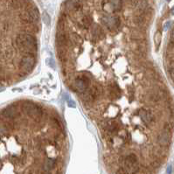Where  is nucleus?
I'll list each match as a JSON object with an SVG mask.
<instances>
[{
  "label": "nucleus",
  "mask_w": 174,
  "mask_h": 174,
  "mask_svg": "<svg viewBox=\"0 0 174 174\" xmlns=\"http://www.w3.org/2000/svg\"><path fill=\"white\" fill-rule=\"evenodd\" d=\"M123 166L117 172V174H135L139 170L138 157L135 154H129L123 158Z\"/></svg>",
  "instance_id": "nucleus-1"
},
{
  "label": "nucleus",
  "mask_w": 174,
  "mask_h": 174,
  "mask_svg": "<svg viewBox=\"0 0 174 174\" xmlns=\"http://www.w3.org/2000/svg\"><path fill=\"white\" fill-rule=\"evenodd\" d=\"M16 45L18 47L30 53H36L38 50L37 41L32 35L19 34L16 38Z\"/></svg>",
  "instance_id": "nucleus-2"
},
{
  "label": "nucleus",
  "mask_w": 174,
  "mask_h": 174,
  "mask_svg": "<svg viewBox=\"0 0 174 174\" xmlns=\"http://www.w3.org/2000/svg\"><path fill=\"white\" fill-rule=\"evenodd\" d=\"M89 83H90V77L83 73L76 77L73 82V87L71 88L73 89V91H77L78 93L83 94L88 90Z\"/></svg>",
  "instance_id": "nucleus-3"
},
{
  "label": "nucleus",
  "mask_w": 174,
  "mask_h": 174,
  "mask_svg": "<svg viewBox=\"0 0 174 174\" xmlns=\"http://www.w3.org/2000/svg\"><path fill=\"white\" fill-rule=\"evenodd\" d=\"M102 22L109 31H116L121 26V20L116 16L105 15L102 18Z\"/></svg>",
  "instance_id": "nucleus-4"
},
{
  "label": "nucleus",
  "mask_w": 174,
  "mask_h": 174,
  "mask_svg": "<svg viewBox=\"0 0 174 174\" xmlns=\"http://www.w3.org/2000/svg\"><path fill=\"white\" fill-rule=\"evenodd\" d=\"M122 1H103V9L106 12L111 13V12H116L121 11L122 9Z\"/></svg>",
  "instance_id": "nucleus-5"
},
{
  "label": "nucleus",
  "mask_w": 174,
  "mask_h": 174,
  "mask_svg": "<svg viewBox=\"0 0 174 174\" xmlns=\"http://www.w3.org/2000/svg\"><path fill=\"white\" fill-rule=\"evenodd\" d=\"M35 65V60L33 56H30V55H26V56H24L21 61H20V68L23 70L25 72V74L27 73V72L31 71V70L34 68Z\"/></svg>",
  "instance_id": "nucleus-6"
},
{
  "label": "nucleus",
  "mask_w": 174,
  "mask_h": 174,
  "mask_svg": "<svg viewBox=\"0 0 174 174\" xmlns=\"http://www.w3.org/2000/svg\"><path fill=\"white\" fill-rule=\"evenodd\" d=\"M23 108L26 113L32 117H39L42 115V110L38 105L34 103H25L23 105Z\"/></svg>",
  "instance_id": "nucleus-7"
},
{
  "label": "nucleus",
  "mask_w": 174,
  "mask_h": 174,
  "mask_svg": "<svg viewBox=\"0 0 174 174\" xmlns=\"http://www.w3.org/2000/svg\"><path fill=\"white\" fill-rule=\"evenodd\" d=\"M103 128L106 133L113 134L116 132L119 129L118 123L115 119H108L103 123Z\"/></svg>",
  "instance_id": "nucleus-8"
},
{
  "label": "nucleus",
  "mask_w": 174,
  "mask_h": 174,
  "mask_svg": "<svg viewBox=\"0 0 174 174\" xmlns=\"http://www.w3.org/2000/svg\"><path fill=\"white\" fill-rule=\"evenodd\" d=\"M171 140H172V131L165 129L158 136V143L162 146L169 145Z\"/></svg>",
  "instance_id": "nucleus-9"
},
{
  "label": "nucleus",
  "mask_w": 174,
  "mask_h": 174,
  "mask_svg": "<svg viewBox=\"0 0 174 174\" xmlns=\"http://www.w3.org/2000/svg\"><path fill=\"white\" fill-rule=\"evenodd\" d=\"M107 88L108 90V97L110 99H113V100L117 99L118 97H120L122 96V92L119 89L116 83H112V84L108 85Z\"/></svg>",
  "instance_id": "nucleus-10"
},
{
  "label": "nucleus",
  "mask_w": 174,
  "mask_h": 174,
  "mask_svg": "<svg viewBox=\"0 0 174 174\" xmlns=\"http://www.w3.org/2000/svg\"><path fill=\"white\" fill-rule=\"evenodd\" d=\"M138 116L141 118L142 122L145 124H150L154 121V117L152 116V114L146 109H140L138 112Z\"/></svg>",
  "instance_id": "nucleus-11"
},
{
  "label": "nucleus",
  "mask_w": 174,
  "mask_h": 174,
  "mask_svg": "<svg viewBox=\"0 0 174 174\" xmlns=\"http://www.w3.org/2000/svg\"><path fill=\"white\" fill-rule=\"evenodd\" d=\"M17 116V112L14 110V108L11 106H9L7 108H5L4 109H3L2 111V116L4 118H7V119H13L15 118Z\"/></svg>",
  "instance_id": "nucleus-12"
},
{
  "label": "nucleus",
  "mask_w": 174,
  "mask_h": 174,
  "mask_svg": "<svg viewBox=\"0 0 174 174\" xmlns=\"http://www.w3.org/2000/svg\"><path fill=\"white\" fill-rule=\"evenodd\" d=\"M54 166H55V161L53 158H46L43 163V169L46 172L53 170Z\"/></svg>",
  "instance_id": "nucleus-13"
},
{
  "label": "nucleus",
  "mask_w": 174,
  "mask_h": 174,
  "mask_svg": "<svg viewBox=\"0 0 174 174\" xmlns=\"http://www.w3.org/2000/svg\"><path fill=\"white\" fill-rule=\"evenodd\" d=\"M92 25V19L88 16V15H84L82 18H81V19L80 20V26H81V27H86V28H88V27H89L90 26Z\"/></svg>",
  "instance_id": "nucleus-14"
},
{
  "label": "nucleus",
  "mask_w": 174,
  "mask_h": 174,
  "mask_svg": "<svg viewBox=\"0 0 174 174\" xmlns=\"http://www.w3.org/2000/svg\"><path fill=\"white\" fill-rule=\"evenodd\" d=\"M81 2L79 1H67L65 2V5L68 10H77L81 8Z\"/></svg>",
  "instance_id": "nucleus-15"
},
{
  "label": "nucleus",
  "mask_w": 174,
  "mask_h": 174,
  "mask_svg": "<svg viewBox=\"0 0 174 174\" xmlns=\"http://www.w3.org/2000/svg\"><path fill=\"white\" fill-rule=\"evenodd\" d=\"M27 11H29V13L32 16V18L34 19V22H38L39 20V10L35 6L30 7Z\"/></svg>",
  "instance_id": "nucleus-16"
},
{
  "label": "nucleus",
  "mask_w": 174,
  "mask_h": 174,
  "mask_svg": "<svg viewBox=\"0 0 174 174\" xmlns=\"http://www.w3.org/2000/svg\"><path fill=\"white\" fill-rule=\"evenodd\" d=\"M20 18H21L24 21H26V22H27V23H35L34 19L32 18V16L30 15V13H29L28 11H25L21 12V13H20Z\"/></svg>",
  "instance_id": "nucleus-17"
},
{
  "label": "nucleus",
  "mask_w": 174,
  "mask_h": 174,
  "mask_svg": "<svg viewBox=\"0 0 174 174\" xmlns=\"http://www.w3.org/2000/svg\"><path fill=\"white\" fill-rule=\"evenodd\" d=\"M161 38H162V34H161V31L158 30L156 34L154 36V43H155V47L156 50L158 49L159 46H160V42H161Z\"/></svg>",
  "instance_id": "nucleus-18"
},
{
  "label": "nucleus",
  "mask_w": 174,
  "mask_h": 174,
  "mask_svg": "<svg viewBox=\"0 0 174 174\" xmlns=\"http://www.w3.org/2000/svg\"><path fill=\"white\" fill-rule=\"evenodd\" d=\"M91 34H92L93 38L99 37V36L102 35V29L99 26H94L91 28Z\"/></svg>",
  "instance_id": "nucleus-19"
},
{
  "label": "nucleus",
  "mask_w": 174,
  "mask_h": 174,
  "mask_svg": "<svg viewBox=\"0 0 174 174\" xmlns=\"http://www.w3.org/2000/svg\"><path fill=\"white\" fill-rule=\"evenodd\" d=\"M161 95H162V94H160L159 92H154V93L150 94V100L152 101V102H158V101H159V100L161 99V97H162Z\"/></svg>",
  "instance_id": "nucleus-20"
},
{
  "label": "nucleus",
  "mask_w": 174,
  "mask_h": 174,
  "mask_svg": "<svg viewBox=\"0 0 174 174\" xmlns=\"http://www.w3.org/2000/svg\"><path fill=\"white\" fill-rule=\"evenodd\" d=\"M168 71H169V74H170L171 79L173 80V81L174 82V61L173 62H171Z\"/></svg>",
  "instance_id": "nucleus-21"
},
{
  "label": "nucleus",
  "mask_w": 174,
  "mask_h": 174,
  "mask_svg": "<svg viewBox=\"0 0 174 174\" xmlns=\"http://www.w3.org/2000/svg\"><path fill=\"white\" fill-rule=\"evenodd\" d=\"M46 65L48 66V67H50L51 68H55V63H54V61H53V59H51V58H48V59H46Z\"/></svg>",
  "instance_id": "nucleus-22"
},
{
  "label": "nucleus",
  "mask_w": 174,
  "mask_h": 174,
  "mask_svg": "<svg viewBox=\"0 0 174 174\" xmlns=\"http://www.w3.org/2000/svg\"><path fill=\"white\" fill-rule=\"evenodd\" d=\"M42 19H43L44 22H45L46 25H49V24H50V17H49V16H48V14H46V12H44V13H43V15H42Z\"/></svg>",
  "instance_id": "nucleus-23"
},
{
  "label": "nucleus",
  "mask_w": 174,
  "mask_h": 174,
  "mask_svg": "<svg viewBox=\"0 0 174 174\" xmlns=\"http://www.w3.org/2000/svg\"><path fill=\"white\" fill-rule=\"evenodd\" d=\"M144 20H145V19H144V17L142 16V15L138 16V17L136 18V22L138 23V24H143V23L144 22Z\"/></svg>",
  "instance_id": "nucleus-24"
},
{
  "label": "nucleus",
  "mask_w": 174,
  "mask_h": 174,
  "mask_svg": "<svg viewBox=\"0 0 174 174\" xmlns=\"http://www.w3.org/2000/svg\"><path fill=\"white\" fill-rule=\"evenodd\" d=\"M67 102H68V106H70V107H73V108L75 107L74 102H73V100H71L70 98H67Z\"/></svg>",
  "instance_id": "nucleus-25"
},
{
  "label": "nucleus",
  "mask_w": 174,
  "mask_h": 174,
  "mask_svg": "<svg viewBox=\"0 0 174 174\" xmlns=\"http://www.w3.org/2000/svg\"><path fill=\"white\" fill-rule=\"evenodd\" d=\"M172 170H173V167H172V165H170V166H168V168H167V174H172Z\"/></svg>",
  "instance_id": "nucleus-26"
},
{
  "label": "nucleus",
  "mask_w": 174,
  "mask_h": 174,
  "mask_svg": "<svg viewBox=\"0 0 174 174\" xmlns=\"http://www.w3.org/2000/svg\"><path fill=\"white\" fill-rule=\"evenodd\" d=\"M170 26H171V22H167V23H165V30L168 29V28L170 27Z\"/></svg>",
  "instance_id": "nucleus-27"
},
{
  "label": "nucleus",
  "mask_w": 174,
  "mask_h": 174,
  "mask_svg": "<svg viewBox=\"0 0 174 174\" xmlns=\"http://www.w3.org/2000/svg\"><path fill=\"white\" fill-rule=\"evenodd\" d=\"M171 41L174 42V28L173 29V32H172V34H171Z\"/></svg>",
  "instance_id": "nucleus-28"
},
{
  "label": "nucleus",
  "mask_w": 174,
  "mask_h": 174,
  "mask_svg": "<svg viewBox=\"0 0 174 174\" xmlns=\"http://www.w3.org/2000/svg\"><path fill=\"white\" fill-rule=\"evenodd\" d=\"M171 12H172V14H173V15H174V7H173V9H172V11H171Z\"/></svg>",
  "instance_id": "nucleus-29"
}]
</instances>
